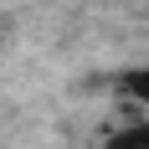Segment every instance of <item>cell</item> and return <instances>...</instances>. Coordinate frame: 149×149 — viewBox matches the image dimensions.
<instances>
[{
	"label": "cell",
	"instance_id": "obj_1",
	"mask_svg": "<svg viewBox=\"0 0 149 149\" xmlns=\"http://www.w3.org/2000/svg\"><path fill=\"white\" fill-rule=\"evenodd\" d=\"M108 149H149V123H139V129H123V134L108 139Z\"/></svg>",
	"mask_w": 149,
	"mask_h": 149
},
{
	"label": "cell",
	"instance_id": "obj_2",
	"mask_svg": "<svg viewBox=\"0 0 149 149\" xmlns=\"http://www.w3.org/2000/svg\"><path fill=\"white\" fill-rule=\"evenodd\" d=\"M123 88L134 93L139 103H149V72H129V77H123Z\"/></svg>",
	"mask_w": 149,
	"mask_h": 149
}]
</instances>
